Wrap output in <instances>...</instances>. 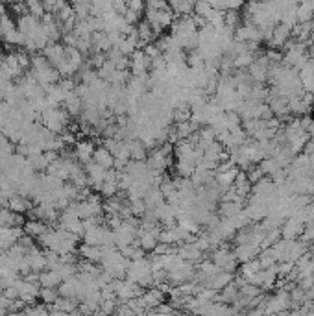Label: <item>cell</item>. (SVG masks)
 Wrapping results in <instances>:
<instances>
[{"label":"cell","mask_w":314,"mask_h":316,"mask_svg":"<svg viewBox=\"0 0 314 316\" xmlns=\"http://www.w3.org/2000/svg\"><path fill=\"white\" fill-rule=\"evenodd\" d=\"M15 288H17L18 292V300H20L22 304L36 305L37 298H39V292H41V288H39L37 283H30V281H26V280H18L17 283H15Z\"/></svg>","instance_id":"3"},{"label":"cell","mask_w":314,"mask_h":316,"mask_svg":"<svg viewBox=\"0 0 314 316\" xmlns=\"http://www.w3.org/2000/svg\"><path fill=\"white\" fill-rule=\"evenodd\" d=\"M0 39H2V34H0Z\"/></svg>","instance_id":"21"},{"label":"cell","mask_w":314,"mask_h":316,"mask_svg":"<svg viewBox=\"0 0 314 316\" xmlns=\"http://www.w3.org/2000/svg\"><path fill=\"white\" fill-rule=\"evenodd\" d=\"M26 261H28L30 270L34 274H41L46 270V257H44V252H39L37 248H34L32 252L26 254Z\"/></svg>","instance_id":"6"},{"label":"cell","mask_w":314,"mask_h":316,"mask_svg":"<svg viewBox=\"0 0 314 316\" xmlns=\"http://www.w3.org/2000/svg\"><path fill=\"white\" fill-rule=\"evenodd\" d=\"M61 298H68V300H76V302H82L84 300V285H82V281H80L78 276H74V278H68L65 280L63 283L60 285L58 288Z\"/></svg>","instance_id":"2"},{"label":"cell","mask_w":314,"mask_h":316,"mask_svg":"<svg viewBox=\"0 0 314 316\" xmlns=\"http://www.w3.org/2000/svg\"><path fill=\"white\" fill-rule=\"evenodd\" d=\"M13 154H15V144L8 137L0 134V158H10Z\"/></svg>","instance_id":"16"},{"label":"cell","mask_w":314,"mask_h":316,"mask_svg":"<svg viewBox=\"0 0 314 316\" xmlns=\"http://www.w3.org/2000/svg\"><path fill=\"white\" fill-rule=\"evenodd\" d=\"M42 56L46 58L50 67H54L56 70L66 61V50H65V46L60 43H48L46 44V48L42 50Z\"/></svg>","instance_id":"4"},{"label":"cell","mask_w":314,"mask_h":316,"mask_svg":"<svg viewBox=\"0 0 314 316\" xmlns=\"http://www.w3.org/2000/svg\"><path fill=\"white\" fill-rule=\"evenodd\" d=\"M140 304L142 309H154L163 304V290L161 288H150L140 296Z\"/></svg>","instance_id":"9"},{"label":"cell","mask_w":314,"mask_h":316,"mask_svg":"<svg viewBox=\"0 0 314 316\" xmlns=\"http://www.w3.org/2000/svg\"><path fill=\"white\" fill-rule=\"evenodd\" d=\"M80 254L84 256L85 261L92 262V264L102 262L104 259V248H100V246H87V244H84V246L80 248Z\"/></svg>","instance_id":"13"},{"label":"cell","mask_w":314,"mask_h":316,"mask_svg":"<svg viewBox=\"0 0 314 316\" xmlns=\"http://www.w3.org/2000/svg\"><path fill=\"white\" fill-rule=\"evenodd\" d=\"M48 230H50L48 224L42 222V220H28V222H24V226H22L24 235H28V237H32V238L42 237Z\"/></svg>","instance_id":"8"},{"label":"cell","mask_w":314,"mask_h":316,"mask_svg":"<svg viewBox=\"0 0 314 316\" xmlns=\"http://www.w3.org/2000/svg\"><path fill=\"white\" fill-rule=\"evenodd\" d=\"M41 122H42V126L48 130L50 134L61 135L66 130V126H68L70 118H68V115H66L65 111L61 110V108H52V110H48V111H44V113H42Z\"/></svg>","instance_id":"1"},{"label":"cell","mask_w":314,"mask_h":316,"mask_svg":"<svg viewBox=\"0 0 314 316\" xmlns=\"http://www.w3.org/2000/svg\"><path fill=\"white\" fill-rule=\"evenodd\" d=\"M50 316H72V314H68V312H63V310H50Z\"/></svg>","instance_id":"20"},{"label":"cell","mask_w":314,"mask_h":316,"mask_svg":"<svg viewBox=\"0 0 314 316\" xmlns=\"http://www.w3.org/2000/svg\"><path fill=\"white\" fill-rule=\"evenodd\" d=\"M94 144H92L91 140H80V142H76V148H74V156H76V159H78L80 164H87L92 161V156H94Z\"/></svg>","instance_id":"5"},{"label":"cell","mask_w":314,"mask_h":316,"mask_svg":"<svg viewBox=\"0 0 314 316\" xmlns=\"http://www.w3.org/2000/svg\"><path fill=\"white\" fill-rule=\"evenodd\" d=\"M39 300H41L46 307H48V305H54L56 302L60 300V292H58V288H41Z\"/></svg>","instance_id":"14"},{"label":"cell","mask_w":314,"mask_h":316,"mask_svg":"<svg viewBox=\"0 0 314 316\" xmlns=\"http://www.w3.org/2000/svg\"><path fill=\"white\" fill-rule=\"evenodd\" d=\"M106 198H115L116 196V192H118V183L116 182H104V185H102V190H100Z\"/></svg>","instance_id":"19"},{"label":"cell","mask_w":314,"mask_h":316,"mask_svg":"<svg viewBox=\"0 0 314 316\" xmlns=\"http://www.w3.org/2000/svg\"><path fill=\"white\" fill-rule=\"evenodd\" d=\"M92 161H94L98 166L106 168V170H111V168L115 166V158H113V156H111V152H109L108 148H104V146H100V148H96V150H94Z\"/></svg>","instance_id":"10"},{"label":"cell","mask_w":314,"mask_h":316,"mask_svg":"<svg viewBox=\"0 0 314 316\" xmlns=\"http://www.w3.org/2000/svg\"><path fill=\"white\" fill-rule=\"evenodd\" d=\"M130 156H132V161H144L146 146L142 144L140 140H133L132 139V150H130Z\"/></svg>","instance_id":"15"},{"label":"cell","mask_w":314,"mask_h":316,"mask_svg":"<svg viewBox=\"0 0 314 316\" xmlns=\"http://www.w3.org/2000/svg\"><path fill=\"white\" fill-rule=\"evenodd\" d=\"M26 8H28V15H32V17H36L41 20L42 15H44V4L42 2H26Z\"/></svg>","instance_id":"17"},{"label":"cell","mask_w":314,"mask_h":316,"mask_svg":"<svg viewBox=\"0 0 314 316\" xmlns=\"http://www.w3.org/2000/svg\"><path fill=\"white\" fill-rule=\"evenodd\" d=\"M61 283H63V280L54 270H44V272L39 274V285H41V288H60Z\"/></svg>","instance_id":"12"},{"label":"cell","mask_w":314,"mask_h":316,"mask_svg":"<svg viewBox=\"0 0 314 316\" xmlns=\"http://www.w3.org/2000/svg\"><path fill=\"white\" fill-rule=\"evenodd\" d=\"M63 111H65L68 116L82 115V111H84V102H82V98H80L74 91L66 94L65 102H63Z\"/></svg>","instance_id":"7"},{"label":"cell","mask_w":314,"mask_h":316,"mask_svg":"<svg viewBox=\"0 0 314 316\" xmlns=\"http://www.w3.org/2000/svg\"><path fill=\"white\" fill-rule=\"evenodd\" d=\"M24 316H50V310L44 304L28 305V309H24Z\"/></svg>","instance_id":"18"},{"label":"cell","mask_w":314,"mask_h":316,"mask_svg":"<svg viewBox=\"0 0 314 316\" xmlns=\"http://www.w3.org/2000/svg\"><path fill=\"white\" fill-rule=\"evenodd\" d=\"M32 207H34V206H32V202H28L24 196H20V194H15L13 198H10V202H8V209H10L12 213H15V214L28 213Z\"/></svg>","instance_id":"11"}]
</instances>
